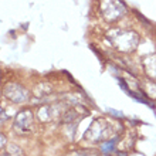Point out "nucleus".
<instances>
[{
  "instance_id": "f03ea898",
  "label": "nucleus",
  "mask_w": 156,
  "mask_h": 156,
  "mask_svg": "<svg viewBox=\"0 0 156 156\" xmlns=\"http://www.w3.org/2000/svg\"><path fill=\"white\" fill-rule=\"evenodd\" d=\"M101 12L108 21H115L125 14V4L122 0H102Z\"/></svg>"
},
{
  "instance_id": "f257e3e1",
  "label": "nucleus",
  "mask_w": 156,
  "mask_h": 156,
  "mask_svg": "<svg viewBox=\"0 0 156 156\" xmlns=\"http://www.w3.org/2000/svg\"><path fill=\"white\" fill-rule=\"evenodd\" d=\"M111 40L118 50L121 51H131L138 45L139 37L132 31H116L111 33Z\"/></svg>"
},
{
  "instance_id": "7ed1b4c3",
  "label": "nucleus",
  "mask_w": 156,
  "mask_h": 156,
  "mask_svg": "<svg viewBox=\"0 0 156 156\" xmlns=\"http://www.w3.org/2000/svg\"><path fill=\"white\" fill-rule=\"evenodd\" d=\"M30 123H31V112L30 111H21L17 116V122H16V128H27L30 126Z\"/></svg>"
},
{
  "instance_id": "20e7f679",
  "label": "nucleus",
  "mask_w": 156,
  "mask_h": 156,
  "mask_svg": "<svg viewBox=\"0 0 156 156\" xmlns=\"http://www.w3.org/2000/svg\"><path fill=\"white\" fill-rule=\"evenodd\" d=\"M116 138H114V139L108 140V142H105V144L101 146V152L105 153V155H108V153H111L114 149H115V144H116Z\"/></svg>"
}]
</instances>
